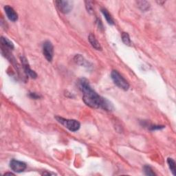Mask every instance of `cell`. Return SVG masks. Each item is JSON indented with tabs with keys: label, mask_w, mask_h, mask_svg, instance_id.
<instances>
[{
	"label": "cell",
	"mask_w": 176,
	"mask_h": 176,
	"mask_svg": "<svg viewBox=\"0 0 176 176\" xmlns=\"http://www.w3.org/2000/svg\"><path fill=\"white\" fill-rule=\"evenodd\" d=\"M79 87L83 93L84 103L91 108H101L107 111L114 109L113 105L106 98L100 97L91 88L89 81L86 79L82 78L79 81Z\"/></svg>",
	"instance_id": "cell-1"
},
{
	"label": "cell",
	"mask_w": 176,
	"mask_h": 176,
	"mask_svg": "<svg viewBox=\"0 0 176 176\" xmlns=\"http://www.w3.org/2000/svg\"><path fill=\"white\" fill-rule=\"evenodd\" d=\"M111 77L112 81L115 83V85L118 86L119 88L125 91L129 90V88H130V84H129L127 81L118 71L113 70L111 73Z\"/></svg>",
	"instance_id": "cell-2"
},
{
	"label": "cell",
	"mask_w": 176,
	"mask_h": 176,
	"mask_svg": "<svg viewBox=\"0 0 176 176\" xmlns=\"http://www.w3.org/2000/svg\"><path fill=\"white\" fill-rule=\"evenodd\" d=\"M56 119L58 123L61 124L70 131H72V132L78 131L80 129V127H81V124L76 120L65 119L60 116H57Z\"/></svg>",
	"instance_id": "cell-3"
},
{
	"label": "cell",
	"mask_w": 176,
	"mask_h": 176,
	"mask_svg": "<svg viewBox=\"0 0 176 176\" xmlns=\"http://www.w3.org/2000/svg\"><path fill=\"white\" fill-rule=\"evenodd\" d=\"M42 50H43L44 57L48 60V61L51 62L54 56V47L52 43L50 41H46L43 44Z\"/></svg>",
	"instance_id": "cell-4"
},
{
	"label": "cell",
	"mask_w": 176,
	"mask_h": 176,
	"mask_svg": "<svg viewBox=\"0 0 176 176\" xmlns=\"http://www.w3.org/2000/svg\"><path fill=\"white\" fill-rule=\"evenodd\" d=\"M56 5L61 13L67 14L72 10L73 6H72V2L70 1H56Z\"/></svg>",
	"instance_id": "cell-5"
},
{
	"label": "cell",
	"mask_w": 176,
	"mask_h": 176,
	"mask_svg": "<svg viewBox=\"0 0 176 176\" xmlns=\"http://www.w3.org/2000/svg\"><path fill=\"white\" fill-rule=\"evenodd\" d=\"M26 166V164L25 163L17 160H12L10 162V167L16 173L23 172L25 170Z\"/></svg>",
	"instance_id": "cell-6"
},
{
	"label": "cell",
	"mask_w": 176,
	"mask_h": 176,
	"mask_svg": "<svg viewBox=\"0 0 176 176\" xmlns=\"http://www.w3.org/2000/svg\"><path fill=\"white\" fill-rule=\"evenodd\" d=\"M21 61H22V63L23 69H24V71L28 76H30V78L32 79H36L37 77V74L36 72L30 68V65L28 64V62L26 58H25L24 57H21Z\"/></svg>",
	"instance_id": "cell-7"
},
{
	"label": "cell",
	"mask_w": 176,
	"mask_h": 176,
	"mask_svg": "<svg viewBox=\"0 0 176 176\" xmlns=\"http://www.w3.org/2000/svg\"><path fill=\"white\" fill-rule=\"evenodd\" d=\"M4 10H5L6 15L7 17L8 18L9 20H10L11 22H17L18 20V15L16 13L15 10L12 8L11 6L7 5L4 6Z\"/></svg>",
	"instance_id": "cell-8"
},
{
	"label": "cell",
	"mask_w": 176,
	"mask_h": 176,
	"mask_svg": "<svg viewBox=\"0 0 176 176\" xmlns=\"http://www.w3.org/2000/svg\"><path fill=\"white\" fill-rule=\"evenodd\" d=\"M88 40L90 41V44L91 46L93 47L94 48L96 49L97 50H102V47L100 46V44L99 43V42L98 41V40L96 38L95 35L93 34H90L88 37Z\"/></svg>",
	"instance_id": "cell-9"
},
{
	"label": "cell",
	"mask_w": 176,
	"mask_h": 176,
	"mask_svg": "<svg viewBox=\"0 0 176 176\" xmlns=\"http://www.w3.org/2000/svg\"><path fill=\"white\" fill-rule=\"evenodd\" d=\"M101 12L103 13V15H104V17L105 18V19H106L107 22L109 23L110 25H114V21L113 19V18L112 17L111 15H110L109 12L107 10L106 8H101Z\"/></svg>",
	"instance_id": "cell-10"
},
{
	"label": "cell",
	"mask_w": 176,
	"mask_h": 176,
	"mask_svg": "<svg viewBox=\"0 0 176 176\" xmlns=\"http://www.w3.org/2000/svg\"><path fill=\"white\" fill-rule=\"evenodd\" d=\"M74 61H76V63H78L79 65H83V66H84V67H88L89 65H90V63L87 61L86 60H85V58H84L81 55H76V57H74Z\"/></svg>",
	"instance_id": "cell-11"
},
{
	"label": "cell",
	"mask_w": 176,
	"mask_h": 176,
	"mask_svg": "<svg viewBox=\"0 0 176 176\" xmlns=\"http://www.w3.org/2000/svg\"><path fill=\"white\" fill-rule=\"evenodd\" d=\"M136 4L138 8L142 11H147L150 8V4L147 1H138Z\"/></svg>",
	"instance_id": "cell-12"
},
{
	"label": "cell",
	"mask_w": 176,
	"mask_h": 176,
	"mask_svg": "<svg viewBox=\"0 0 176 176\" xmlns=\"http://www.w3.org/2000/svg\"><path fill=\"white\" fill-rule=\"evenodd\" d=\"M121 37H122V41H123V42L125 44V45L131 46V41L130 35H129L128 33L123 32L121 34Z\"/></svg>",
	"instance_id": "cell-13"
},
{
	"label": "cell",
	"mask_w": 176,
	"mask_h": 176,
	"mask_svg": "<svg viewBox=\"0 0 176 176\" xmlns=\"http://www.w3.org/2000/svg\"><path fill=\"white\" fill-rule=\"evenodd\" d=\"M167 164L169 165V167L170 170L171 172H172L173 175H175V163L174 160L172 158H169L167 159Z\"/></svg>",
	"instance_id": "cell-14"
},
{
	"label": "cell",
	"mask_w": 176,
	"mask_h": 176,
	"mask_svg": "<svg viewBox=\"0 0 176 176\" xmlns=\"http://www.w3.org/2000/svg\"><path fill=\"white\" fill-rule=\"evenodd\" d=\"M1 42L4 46H5L6 47H7V48H8L10 49L14 48V44H13V42H11L10 40L6 38V37H2L1 39Z\"/></svg>",
	"instance_id": "cell-15"
},
{
	"label": "cell",
	"mask_w": 176,
	"mask_h": 176,
	"mask_svg": "<svg viewBox=\"0 0 176 176\" xmlns=\"http://www.w3.org/2000/svg\"><path fill=\"white\" fill-rule=\"evenodd\" d=\"M144 172L145 173V175H149V176L156 175V173L154 172V171L151 169V166H149V165H146L144 166Z\"/></svg>",
	"instance_id": "cell-16"
},
{
	"label": "cell",
	"mask_w": 176,
	"mask_h": 176,
	"mask_svg": "<svg viewBox=\"0 0 176 176\" xmlns=\"http://www.w3.org/2000/svg\"><path fill=\"white\" fill-rule=\"evenodd\" d=\"M85 6H86L87 10H88V13H94V8H93L92 3H91V1H85Z\"/></svg>",
	"instance_id": "cell-17"
},
{
	"label": "cell",
	"mask_w": 176,
	"mask_h": 176,
	"mask_svg": "<svg viewBox=\"0 0 176 176\" xmlns=\"http://www.w3.org/2000/svg\"><path fill=\"white\" fill-rule=\"evenodd\" d=\"M165 128V126H161V125H151L149 126V130L151 131L155 130H162V129Z\"/></svg>",
	"instance_id": "cell-18"
},
{
	"label": "cell",
	"mask_w": 176,
	"mask_h": 176,
	"mask_svg": "<svg viewBox=\"0 0 176 176\" xmlns=\"http://www.w3.org/2000/svg\"><path fill=\"white\" fill-rule=\"evenodd\" d=\"M29 96L30 98H33V99H39V98H40V96L36 93H30Z\"/></svg>",
	"instance_id": "cell-19"
},
{
	"label": "cell",
	"mask_w": 176,
	"mask_h": 176,
	"mask_svg": "<svg viewBox=\"0 0 176 176\" xmlns=\"http://www.w3.org/2000/svg\"><path fill=\"white\" fill-rule=\"evenodd\" d=\"M42 175H55V173H42Z\"/></svg>",
	"instance_id": "cell-20"
},
{
	"label": "cell",
	"mask_w": 176,
	"mask_h": 176,
	"mask_svg": "<svg viewBox=\"0 0 176 176\" xmlns=\"http://www.w3.org/2000/svg\"><path fill=\"white\" fill-rule=\"evenodd\" d=\"M14 175L13 173H5V174H4V175Z\"/></svg>",
	"instance_id": "cell-21"
}]
</instances>
